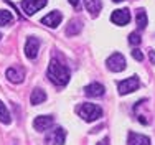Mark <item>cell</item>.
Segmentation results:
<instances>
[{
  "mask_svg": "<svg viewBox=\"0 0 155 145\" xmlns=\"http://www.w3.org/2000/svg\"><path fill=\"white\" fill-rule=\"evenodd\" d=\"M112 2H124V0H112Z\"/></svg>",
  "mask_w": 155,
  "mask_h": 145,
  "instance_id": "cell-25",
  "label": "cell"
},
{
  "mask_svg": "<svg viewBox=\"0 0 155 145\" xmlns=\"http://www.w3.org/2000/svg\"><path fill=\"white\" fill-rule=\"evenodd\" d=\"M46 5V0H23L21 2V8L27 15H33L38 10H41Z\"/></svg>",
  "mask_w": 155,
  "mask_h": 145,
  "instance_id": "cell-7",
  "label": "cell"
},
{
  "mask_svg": "<svg viewBox=\"0 0 155 145\" xmlns=\"http://www.w3.org/2000/svg\"><path fill=\"white\" fill-rule=\"evenodd\" d=\"M78 114H79L86 122H94V120H97L99 117H102V109L99 106H96V104L84 102L78 107Z\"/></svg>",
  "mask_w": 155,
  "mask_h": 145,
  "instance_id": "cell-2",
  "label": "cell"
},
{
  "mask_svg": "<svg viewBox=\"0 0 155 145\" xmlns=\"http://www.w3.org/2000/svg\"><path fill=\"white\" fill-rule=\"evenodd\" d=\"M81 28H83V23H81L79 20H71V21H69V25L66 27V35H68V36L78 35V33L81 31Z\"/></svg>",
  "mask_w": 155,
  "mask_h": 145,
  "instance_id": "cell-16",
  "label": "cell"
},
{
  "mask_svg": "<svg viewBox=\"0 0 155 145\" xmlns=\"http://www.w3.org/2000/svg\"><path fill=\"white\" fill-rule=\"evenodd\" d=\"M46 101V94H45V91L43 89H33L31 91V96H30V102L33 104V106H38V104H41V102H45Z\"/></svg>",
  "mask_w": 155,
  "mask_h": 145,
  "instance_id": "cell-15",
  "label": "cell"
},
{
  "mask_svg": "<svg viewBox=\"0 0 155 145\" xmlns=\"http://www.w3.org/2000/svg\"><path fill=\"white\" fill-rule=\"evenodd\" d=\"M13 20V15L8 10H0V27H7Z\"/></svg>",
  "mask_w": 155,
  "mask_h": 145,
  "instance_id": "cell-19",
  "label": "cell"
},
{
  "mask_svg": "<svg viewBox=\"0 0 155 145\" xmlns=\"http://www.w3.org/2000/svg\"><path fill=\"white\" fill-rule=\"evenodd\" d=\"M97 145H109V139H104V140H101Z\"/></svg>",
  "mask_w": 155,
  "mask_h": 145,
  "instance_id": "cell-24",
  "label": "cell"
},
{
  "mask_svg": "<svg viewBox=\"0 0 155 145\" xmlns=\"http://www.w3.org/2000/svg\"><path fill=\"white\" fill-rule=\"evenodd\" d=\"M135 21H137V27L139 30H143L147 27V13H145V10L143 8H139L137 10V13H135Z\"/></svg>",
  "mask_w": 155,
  "mask_h": 145,
  "instance_id": "cell-17",
  "label": "cell"
},
{
  "mask_svg": "<svg viewBox=\"0 0 155 145\" xmlns=\"http://www.w3.org/2000/svg\"><path fill=\"white\" fill-rule=\"evenodd\" d=\"M110 21L119 27H124L130 21V12L127 8H119V10H114L112 15H110Z\"/></svg>",
  "mask_w": 155,
  "mask_h": 145,
  "instance_id": "cell-6",
  "label": "cell"
},
{
  "mask_svg": "<svg viewBox=\"0 0 155 145\" xmlns=\"http://www.w3.org/2000/svg\"><path fill=\"white\" fill-rule=\"evenodd\" d=\"M68 2L71 3V5L74 7V8H78V10H79V0H68Z\"/></svg>",
  "mask_w": 155,
  "mask_h": 145,
  "instance_id": "cell-22",
  "label": "cell"
},
{
  "mask_svg": "<svg viewBox=\"0 0 155 145\" xmlns=\"http://www.w3.org/2000/svg\"><path fill=\"white\" fill-rule=\"evenodd\" d=\"M0 38H2V35H0Z\"/></svg>",
  "mask_w": 155,
  "mask_h": 145,
  "instance_id": "cell-26",
  "label": "cell"
},
{
  "mask_svg": "<svg viewBox=\"0 0 155 145\" xmlns=\"http://www.w3.org/2000/svg\"><path fill=\"white\" fill-rule=\"evenodd\" d=\"M106 64H107V68L110 69V71L120 73V71H124V69H125L127 63H125V58L120 53H114V54H110V56L107 58Z\"/></svg>",
  "mask_w": 155,
  "mask_h": 145,
  "instance_id": "cell-4",
  "label": "cell"
},
{
  "mask_svg": "<svg viewBox=\"0 0 155 145\" xmlns=\"http://www.w3.org/2000/svg\"><path fill=\"white\" fill-rule=\"evenodd\" d=\"M140 41H142V38H140V35L137 31H134V33L129 35V43H130L132 46H137V44H140Z\"/></svg>",
  "mask_w": 155,
  "mask_h": 145,
  "instance_id": "cell-20",
  "label": "cell"
},
{
  "mask_svg": "<svg viewBox=\"0 0 155 145\" xmlns=\"http://www.w3.org/2000/svg\"><path fill=\"white\" fill-rule=\"evenodd\" d=\"M127 145H150V139L145 135H140L135 132H129Z\"/></svg>",
  "mask_w": 155,
  "mask_h": 145,
  "instance_id": "cell-13",
  "label": "cell"
},
{
  "mask_svg": "<svg viewBox=\"0 0 155 145\" xmlns=\"http://www.w3.org/2000/svg\"><path fill=\"white\" fill-rule=\"evenodd\" d=\"M51 125H53V117H50V116H38L35 120H33V127H35V130H38V132L48 130Z\"/></svg>",
  "mask_w": 155,
  "mask_h": 145,
  "instance_id": "cell-10",
  "label": "cell"
},
{
  "mask_svg": "<svg viewBox=\"0 0 155 145\" xmlns=\"http://www.w3.org/2000/svg\"><path fill=\"white\" fill-rule=\"evenodd\" d=\"M84 7H86L91 17H97L102 8V2L101 0H84Z\"/></svg>",
  "mask_w": 155,
  "mask_h": 145,
  "instance_id": "cell-14",
  "label": "cell"
},
{
  "mask_svg": "<svg viewBox=\"0 0 155 145\" xmlns=\"http://www.w3.org/2000/svg\"><path fill=\"white\" fill-rule=\"evenodd\" d=\"M140 86V81L137 76H132V77H127V79L120 81L119 84H117V89H119V94L124 96V94H129V92H134L137 91Z\"/></svg>",
  "mask_w": 155,
  "mask_h": 145,
  "instance_id": "cell-3",
  "label": "cell"
},
{
  "mask_svg": "<svg viewBox=\"0 0 155 145\" xmlns=\"http://www.w3.org/2000/svg\"><path fill=\"white\" fill-rule=\"evenodd\" d=\"M132 56H134V59H137V61H142V59H143V54L140 53L139 50H134V51H132Z\"/></svg>",
  "mask_w": 155,
  "mask_h": 145,
  "instance_id": "cell-21",
  "label": "cell"
},
{
  "mask_svg": "<svg viewBox=\"0 0 155 145\" xmlns=\"http://www.w3.org/2000/svg\"><path fill=\"white\" fill-rule=\"evenodd\" d=\"M46 76L54 86H66L69 83V68L66 64H63L61 61H58L56 58L50 61V66H48Z\"/></svg>",
  "mask_w": 155,
  "mask_h": 145,
  "instance_id": "cell-1",
  "label": "cell"
},
{
  "mask_svg": "<svg viewBox=\"0 0 155 145\" xmlns=\"http://www.w3.org/2000/svg\"><path fill=\"white\" fill-rule=\"evenodd\" d=\"M61 20H63V15H61L60 12H51V13H48L46 17L41 18V23L46 25V27L56 28L58 25L61 23Z\"/></svg>",
  "mask_w": 155,
  "mask_h": 145,
  "instance_id": "cell-11",
  "label": "cell"
},
{
  "mask_svg": "<svg viewBox=\"0 0 155 145\" xmlns=\"http://www.w3.org/2000/svg\"><path fill=\"white\" fill-rule=\"evenodd\" d=\"M5 74H7V79H8L10 83H13V84H20L21 81L25 79L23 69L18 68V66H12V68H8Z\"/></svg>",
  "mask_w": 155,
  "mask_h": 145,
  "instance_id": "cell-9",
  "label": "cell"
},
{
  "mask_svg": "<svg viewBox=\"0 0 155 145\" xmlns=\"http://www.w3.org/2000/svg\"><path fill=\"white\" fill-rule=\"evenodd\" d=\"M0 122L2 124H10L12 122V117H10V114H8V110H7L3 102H0Z\"/></svg>",
  "mask_w": 155,
  "mask_h": 145,
  "instance_id": "cell-18",
  "label": "cell"
},
{
  "mask_svg": "<svg viewBox=\"0 0 155 145\" xmlns=\"http://www.w3.org/2000/svg\"><path fill=\"white\" fill-rule=\"evenodd\" d=\"M64 140H66V132L61 127L53 129L46 135V143H50V145H64Z\"/></svg>",
  "mask_w": 155,
  "mask_h": 145,
  "instance_id": "cell-5",
  "label": "cell"
},
{
  "mask_svg": "<svg viewBox=\"0 0 155 145\" xmlns=\"http://www.w3.org/2000/svg\"><path fill=\"white\" fill-rule=\"evenodd\" d=\"M149 56H150V63H152V64H155V51L150 50V51H149Z\"/></svg>",
  "mask_w": 155,
  "mask_h": 145,
  "instance_id": "cell-23",
  "label": "cell"
},
{
  "mask_svg": "<svg viewBox=\"0 0 155 145\" xmlns=\"http://www.w3.org/2000/svg\"><path fill=\"white\" fill-rule=\"evenodd\" d=\"M38 50H40V40L35 38V36H28L27 43H25V54H27V58L35 59L38 56Z\"/></svg>",
  "mask_w": 155,
  "mask_h": 145,
  "instance_id": "cell-8",
  "label": "cell"
},
{
  "mask_svg": "<svg viewBox=\"0 0 155 145\" xmlns=\"http://www.w3.org/2000/svg\"><path fill=\"white\" fill-rule=\"evenodd\" d=\"M104 92H106L104 86L99 83H93L84 87V94L89 96V97H101V96H104Z\"/></svg>",
  "mask_w": 155,
  "mask_h": 145,
  "instance_id": "cell-12",
  "label": "cell"
}]
</instances>
